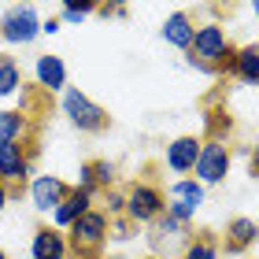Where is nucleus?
<instances>
[{
  "label": "nucleus",
  "instance_id": "12",
  "mask_svg": "<svg viewBox=\"0 0 259 259\" xmlns=\"http://www.w3.org/2000/svg\"><path fill=\"white\" fill-rule=\"evenodd\" d=\"M200 145L204 141L193 137V134H185V137H174L170 145H167V167L174 174H189L196 167V159H200Z\"/></svg>",
  "mask_w": 259,
  "mask_h": 259
},
{
  "label": "nucleus",
  "instance_id": "26",
  "mask_svg": "<svg viewBox=\"0 0 259 259\" xmlns=\"http://www.w3.org/2000/svg\"><path fill=\"white\" fill-rule=\"evenodd\" d=\"M108 237H115V241H130V237H134V222H130L126 215H122V219H108Z\"/></svg>",
  "mask_w": 259,
  "mask_h": 259
},
{
  "label": "nucleus",
  "instance_id": "18",
  "mask_svg": "<svg viewBox=\"0 0 259 259\" xmlns=\"http://www.w3.org/2000/svg\"><path fill=\"white\" fill-rule=\"evenodd\" d=\"M170 200H182V204H189V207H204V200H207V193H204V185H200L196 178H178L170 185Z\"/></svg>",
  "mask_w": 259,
  "mask_h": 259
},
{
  "label": "nucleus",
  "instance_id": "2",
  "mask_svg": "<svg viewBox=\"0 0 259 259\" xmlns=\"http://www.w3.org/2000/svg\"><path fill=\"white\" fill-rule=\"evenodd\" d=\"M67 233H70V237H67L70 252H78L81 259H97L100 248L108 244V215H104L100 207H93V211H85V215H81Z\"/></svg>",
  "mask_w": 259,
  "mask_h": 259
},
{
  "label": "nucleus",
  "instance_id": "29",
  "mask_svg": "<svg viewBox=\"0 0 259 259\" xmlns=\"http://www.w3.org/2000/svg\"><path fill=\"white\" fill-rule=\"evenodd\" d=\"M248 170H252V178H259V145L252 152V159H248Z\"/></svg>",
  "mask_w": 259,
  "mask_h": 259
},
{
  "label": "nucleus",
  "instance_id": "4",
  "mask_svg": "<svg viewBox=\"0 0 259 259\" xmlns=\"http://www.w3.org/2000/svg\"><path fill=\"white\" fill-rule=\"evenodd\" d=\"M41 37V11L33 4H11L0 19V41L8 45H33Z\"/></svg>",
  "mask_w": 259,
  "mask_h": 259
},
{
  "label": "nucleus",
  "instance_id": "22",
  "mask_svg": "<svg viewBox=\"0 0 259 259\" xmlns=\"http://www.w3.org/2000/svg\"><path fill=\"white\" fill-rule=\"evenodd\" d=\"M74 189H81V193L93 196V200L100 196V185H97V174H93V163H81V167H78V185H74Z\"/></svg>",
  "mask_w": 259,
  "mask_h": 259
},
{
  "label": "nucleus",
  "instance_id": "6",
  "mask_svg": "<svg viewBox=\"0 0 259 259\" xmlns=\"http://www.w3.org/2000/svg\"><path fill=\"white\" fill-rule=\"evenodd\" d=\"M230 167H233V152H230V145L222 137H211V141H204L200 145V159H196V182L204 185H219V182H226V174H230Z\"/></svg>",
  "mask_w": 259,
  "mask_h": 259
},
{
  "label": "nucleus",
  "instance_id": "16",
  "mask_svg": "<svg viewBox=\"0 0 259 259\" xmlns=\"http://www.w3.org/2000/svg\"><path fill=\"white\" fill-rule=\"evenodd\" d=\"M152 226H156V233H152V244H156V248H163V244H170V241H178L182 248H185V244L193 241L189 226H185V222H174L170 215H159Z\"/></svg>",
  "mask_w": 259,
  "mask_h": 259
},
{
  "label": "nucleus",
  "instance_id": "14",
  "mask_svg": "<svg viewBox=\"0 0 259 259\" xmlns=\"http://www.w3.org/2000/svg\"><path fill=\"white\" fill-rule=\"evenodd\" d=\"M259 241V226H255V219H230L226 222V252L230 255H241V252H248L252 244Z\"/></svg>",
  "mask_w": 259,
  "mask_h": 259
},
{
  "label": "nucleus",
  "instance_id": "5",
  "mask_svg": "<svg viewBox=\"0 0 259 259\" xmlns=\"http://www.w3.org/2000/svg\"><path fill=\"white\" fill-rule=\"evenodd\" d=\"M30 174H33V148H30V141L0 145V182H4L11 193H19L22 185L30 182Z\"/></svg>",
  "mask_w": 259,
  "mask_h": 259
},
{
  "label": "nucleus",
  "instance_id": "17",
  "mask_svg": "<svg viewBox=\"0 0 259 259\" xmlns=\"http://www.w3.org/2000/svg\"><path fill=\"white\" fill-rule=\"evenodd\" d=\"M26 130H30L26 111H11V108L0 111V145H11V141H26Z\"/></svg>",
  "mask_w": 259,
  "mask_h": 259
},
{
  "label": "nucleus",
  "instance_id": "1",
  "mask_svg": "<svg viewBox=\"0 0 259 259\" xmlns=\"http://www.w3.org/2000/svg\"><path fill=\"white\" fill-rule=\"evenodd\" d=\"M60 108L67 115V122L74 130H81V134H100V130H108V111H104L97 100H89L81 89H74V85H67L60 93Z\"/></svg>",
  "mask_w": 259,
  "mask_h": 259
},
{
  "label": "nucleus",
  "instance_id": "32",
  "mask_svg": "<svg viewBox=\"0 0 259 259\" xmlns=\"http://www.w3.org/2000/svg\"><path fill=\"white\" fill-rule=\"evenodd\" d=\"M0 259H8V252H4V248H0Z\"/></svg>",
  "mask_w": 259,
  "mask_h": 259
},
{
  "label": "nucleus",
  "instance_id": "24",
  "mask_svg": "<svg viewBox=\"0 0 259 259\" xmlns=\"http://www.w3.org/2000/svg\"><path fill=\"white\" fill-rule=\"evenodd\" d=\"M93 174H97V185H100V193L115 189V167H111L108 159H93Z\"/></svg>",
  "mask_w": 259,
  "mask_h": 259
},
{
  "label": "nucleus",
  "instance_id": "30",
  "mask_svg": "<svg viewBox=\"0 0 259 259\" xmlns=\"http://www.w3.org/2000/svg\"><path fill=\"white\" fill-rule=\"evenodd\" d=\"M8 200H11V189H8V185H4V182H0V211H4V207H8Z\"/></svg>",
  "mask_w": 259,
  "mask_h": 259
},
{
  "label": "nucleus",
  "instance_id": "9",
  "mask_svg": "<svg viewBox=\"0 0 259 259\" xmlns=\"http://www.w3.org/2000/svg\"><path fill=\"white\" fill-rule=\"evenodd\" d=\"M30 255L33 259H67L70 255V244L63 237V230L37 226V230H33V241H30Z\"/></svg>",
  "mask_w": 259,
  "mask_h": 259
},
{
  "label": "nucleus",
  "instance_id": "10",
  "mask_svg": "<svg viewBox=\"0 0 259 259\" xmlns=\"http://www.w3.org/2000/svg\"><path fill=\"white\" fill-rule=\"evenodd\" d=\"M159 37L174 45V49H182V52H189L193 49V37H196V22L189 11H174V15L163 19V26H159Z\"/></svg>",
  "mask_w": 259,
  "mask_h": 259
},
{
  "label": "nucleus",
  "instance_id": "7",
  "mask_svg": "<svg viewBox=\"0 0 259 259\" xmlns=\"http://www.w3.org/2000/svg\"><path fill=\"white\" fill-rule=\"evenodd\" d=\"M233 49L230 37H226V30L219 26V22H204V26H196V37H193V49L185 60H193V63H204L211 70H219V63L226 60V52Z\"/></svg>",
  "mask_w": 259,
  "mask_h": 259
},
{
  "label": "nucleus",
  "instance_id": "25",
  "mask_svg": "<svg viewBox=\"0 0 259 259\" xmlns=\"http://www.w3.org/2000/svg\"><path fill=\"white\" fill-rule=\"evenodd\" d=\"M163 215H170L174 222H185V226H189V222L196 219V207L182 204V200H167V211H163Z\"/></svg>",
  "mask_w": 259,
  "mask_h": 259
},
{
  "label": "nucleus",
  "instance_id": "19",
  "mask_svg": "<svg viewBox=\"0 0 259 259\" xmlns=\"http://www.w3.org/2000/svg\"><path fill=\"white\" fill-rule=\"evenodd\" d=\"M22 89V67L19 60H11V56L0 52V97H15Z\"/></svg>",
  "mask_w": 259,
  "mask_h": 259
},
{
  "label": "nucleus",
  "instance_id": "13",
  "mask_svg": "<svg viewBox=\"0 0 259 259\" xmlns=\"http://www.w3.org/2000/svg\"><path fill=\"white\" fill-rule=\"evenodd\" d=\"M85 211H93V196H85L81 189H74V185H70L67 200L52 211V226H56V230H70L81 215H85Z\"/></svg>",
  "mask_w": 259,
  "mask_h": 259
},
{
  "label": "nucleus",
  "instance_id": "20",
  "mask_svg": "<svg viewBox=\"0 0 259 259\" xmlns=\"http://www.w3.org/2000/svg\"><path fill=\"white\" fill-rule=\"evenodd\" d=\"M178 259H219V241L211 237V233H200V237H193L182 248Z\"/></svg>",
  "mask_w": 259,
  "mask_h": 259
},
{
  "label": "nucleus",
  "instance_id": "15",
  "mask_svg": "<svg viewBox=\"0 0 259 259\" xmlns=\"http://www.w3.org/2000/svg\"><path fill=\"white\" fill-rule=\"evenodd\" d=\"M233 78H241L244 85H259V45L233 49Z\"/></svg>",
  "mask_w": 259,
  "mask_h": 259
},
{
  "label": "nucleus",
  "instance_id": "23",
  "mask_svg": "<svg viewBox=\"0 0 259 259\" xmlns=\"http://www.w3.org/2000/svg\"><path fill=\"white\" fill-rule=\"evenodd\" d=\"M104 215L108 219H122L126 215V193H119V189L104 193Z\"/></svg>",
  "mask_w": 259,
  "mask_h": 259
},
{
  "label": "nucleus",
  "instance_id": "21",
  "mask_svg": "<svg viewBox=\"0 0 259 259\" xmlns=\"http://www.w3.org/2000/svg\"><path fill=\"white\" fill-rule=\"evenodd\" d=\"M93 11H97L93 0H81V4H63V8H60V22H63V26H78L81 19L93 15Z\"/></svg>",
  "mask_w": 259,
  "mask_h": 259
},
{
  "label": "nucleus",
  "instance_id": "11",
  "mask_svg": "<svg viewBox=\"0 0 259 259\" xmlns=\"http://www.w3.org/2000/svg\"><path fill=\"white\" fill-rule=\"evenodd\" d=\"M33 78H37V85L45 93H63L67 89V63H63V56H52V52L37 56V63H33Z\"/></svg>",
  "mask_w": 259,
  "mask_h": 259
},
{
  "label": "nucleus",
  "instance_id": "28",
  "mask_svg": "<svg viewBox=\"0 0 259 259\" xmlns=\"http://www.w3.org/2000/svg\"><path fill=\"white\" fill-rule=\"evenodd\" d=\"M60 26H63L60 19H41V33H49V37H52V33H60Z\"/></svg>",
  "mask_w": 259,
  "mask_h": 259
},
{
  "label": "nucleus",
  "instance_id": "31",
  "mask_svg": "<svg viewBox=\"0 0 259 259\" xmlns=\"http://www.w3.org/2000/svg\"><path fill=\"white\" fill-rule=\"evenodd\" d=\"M252 15H255V19H259V4H252Z\"/></svg>",
  "mask_w": 259,
  "mask_h": 259
},
{
  "label": "nucleus",
  "instance_id": "3",
  "mask_svg": "<svg viewBox=\"0 0 259 259\" xmlns=\"http://www.w3.org/2000/svg\"><path fill=\"white\" fill-rule=\"evenodd\" d=\"M163 211H167V196H163L159 185L134 182L126 189V219L134 222V226H148V222H156Z\"/></svg>",
  "mask_w": 259,
  "mask_h": 259
},
{
  "label": "nucleus",
  "instance_id": "8",
  "mask_svg": "<svg viewBox=\"0 0 259 259\" xmlns=\"http://www.w3.org/2000/svg\"><path fill=\"white\" fill-rule=\"evenodd\" d=\"M70 185L63 178H56V174H37V178H30V204L41 211V215H49V211H56L67 200Z\"/></svg>",
  "mask_w": 259,
  "mask_h": 259
},
{
  "label": "nucleus",
  "instance_id": "27",
  "mask_svg": "<svg viewBox=\"0 0 259 259\" xmlns=\"http://www.w3.org/2000/svg\"><path fill=\"white\" fill-rule=\"evenodd\" d=\"M97 15H104V19H111V15H115V19H126L130 8H126V4H97Z\"/></svg>",
  "mask_w": 259,
  "mask_h": 259
}]
</instances>
